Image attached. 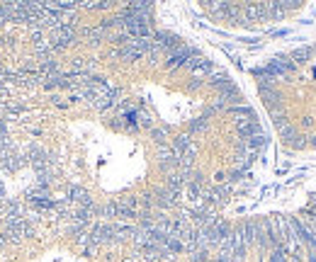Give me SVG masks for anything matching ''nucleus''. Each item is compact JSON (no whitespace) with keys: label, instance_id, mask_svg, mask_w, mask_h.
Here are the masks:
<instances>
[{"label":"nucleus","instance_id":"obj_8","mask_svg":"<svg viewBox=\"0 0 316 262\" xmlns=\"http://www.w3.org/2000/svg\"><path fill=\"white\" fill-rule=\"evenodd\" d=\"M207 126H209V122H207L205 117L190 119V124H187V134H190V136H192V134H202V131H207Z\"/></svg>","mask_w":316,"mask_h":262},{"label":"nucleus","instance_id":"obj_10","mask_svg":"<svg viewBox=\"0 0 316 262\" xmlns=\"http://www.w3.org/2000/svg\"><path fill=\"white\" fill-rule=\"evenodd\" d=\"M268 262H289L287 250H285V245H280V248H275V250H270Z\"/></svg>","mask_w":316,"mask_h":262},{"label":"nucleus","instance_id":"obj_3","mask_svg":"<svg viewBox=\"0 0 316 262\" xmlns=\"http://www.w3.org/2000/svg\"><path fill=\"white\" fill-rule=\"evenodd\" d=\"M66 199L68 202H73V204H78V206H83V209H88V206H95V202H93V196L88 194V189L85 187H81V185H68V189H66Z\"/></svg>","mask_w":316,"mask_h":262},{"label":"nucleus","instance_id":"obj_16","mask_svg":"<svg viewBox=\"0 0 316 262\" xmlns=\"http://www.w3.org/2000/svg\"><path fill=\"white\" fill-rule=\"evenodd\" d=\"M309 56V49H297L294 54H292V58H307Z\"/></svg>","mask_w":316,"mask_h":262},{"label":"nucleus","instance_id":"obj_17","mask_svg":"<svg viewBox=\"0 0 316 262\" xmlns=\"http://www.w3.org/2000/svg\"><path fill=\"white\" fill-rule=\"evenodd\" d=\"M307 253V262H316V250H304Z\"/></svg>","mask_w":316,"mask_h":262},{"label":"nucleus","instance_id":"obj_5","mask_svg":"<svg viewBox=\"0 0 316 262\" xmlns=\"http://www.w3.org/2000/svg\"><path fill=\"white\" fill-rule=\"evenodd\" d=\"M105 37H107V29L103 27V25H97V27H88L83 32V39L90 44V47H100L105 41Z\"/></svg>","mask_w":316,"mask_h":262},{"label":"nucleus","instance_id":"obj_14","mask_svg":"<svg viewBox=\"0 0 316 262\" xmlns=\"http://www.w3.org/2000/svg\"><path fill=\"white\" fill-rule=\"evenodd\" d=\"M0 139H8V122L0 117Z\"/></svg>","mask_w":316,"mask_h":262},{"label":"nucleus","instance_id":"obj_4","mask_svg":"<svg viewBox=\"0 0 316 262\" xmlns=\"http://www.w3.org/2000/svg\"><path fill=\"white\" fill-rule=\"evenodd\" d=\"M241 22L243 25H248V22H265L263 3H246L241 8Z\"/></svg>","mask_w":316,"mask_h":262},{"label":"nucleus","instance_id":"obj_9","mask_svg":"<svg viewBox=\"0 0 316 262\" xmlns=\"http://www.w3.org/2000/svg\"><path fill=\"white\" fill-rule=\"evenodd\" d=\"M151 139L156 141V146L168 143V126H151Z\"/></svg>","mask_w":316,"mask_h":262},{"label":"nucleus","instance_id":"obj_13","mask_svg":"<svg viewBox=\"0 0 316 262\" xmlns=\"http://www.w3.org/2000/svg\"><path fill=\"white\" fill-rule=\"evenodd\" d=\"M202 85H205V80H202V78H192V80H190V85H187V88H190V93H197V90H200Z\"/></svg>","mask_w":316,"mask_h":262},{"label":"nucleus","instance_id":"obj_1","mask_svg":"<svg viewBox=\"0 0 316 262\" xmlns=\"http://www.w3.org/2000/svg\"><path fill=\"white\" fill-rule=\"evenodd\" d=\"M49 41H51L54 51H58V49H68L78 41V32H75L73 25H61L58 29L49 32Z\"/></svg>","mask_w":316,"mask_h":262},{"label":"nucleus","instance_id":"obj_12","mask_svg":"<svg viewBox=\"0 0 316 262\" xmlns=\"http://www.w3.org/2000/svg\"><path fill=\"white\" fill-rule=\"evenodd\" d=\"M100 214L112 219V216H117V202H107V204L100 206Z\"/></svg>","mask_w":316,"mask_h":262},{"label":"nucleus","instance_id":"obj_7","mask_svg":"<svg viewBox=\"0 0 316 262\" xmlns=\"http://www.w3.org/2000/svg\"><path fill=\"white\" fill-rule=\"evenodd\" d=\"M78 8L90 10V12H107V10H112L114 5H112V3H105V0H97V3H81Z\"/></svg>","mask_w":316,"mask_h":262},{"label":"nucleus","instance_id":"obj_6","mask_svg":"<svg viewBox=\"0 0 316 262\" xmlns=\"http://www.w3.org/2000/svg\"><path fill=\"white\" fill-rule=\"evenodd\" d=\"M170 146H173V150H175V156H180V153H185L187 148H192L195 143H192V136H190V134H180V136L173 139Z\"/></svg>","mask_w":316,"mask_h":262},{"label":"nucleus","instance_id":"obj_15","mask_svg":"<svg viewBox=\"0 0 316 262\" xmlns=\"http://www.w3.org/2000/svg\"><path fill=\"white\" fill-rule=\"evenodd\" d=\"M97 250H100L97 245H88V248L83 250V255H88V257H95V255H97Z\"/></svg>","mask_w":316,"mask_h":262},{"label":"nucleus","instance_id":"obj_2","mask_svg":"<svg viewBox=\"0 0 316 262\" xmlns=\"http://www.w3.org/2000/svg\"><path fill=\"white\" fill-rule=\"evenodd\" d=\"M90 241L97 248L114 243V221H97L90 226Z\"/></svg>","mask_w":316,"mask_h":262},{"label":"nucleus","instance_id":"obj_18","mask_svg":"<svg viewBox=\"0 0 316 262\" xmlns=\"http://www.w3.org/2000/svg\"><path fill=\"white\" fill-rule=\"evenodd\" d=\"M3 248H8V241H5V238L0 235V250H3Z\"/></svg>","mask_w":316,"mask_h":262},{"label":"nucleus","instance_id":"obj_11","mask_svg":"<svg viewBox=\"0 0 316 262\" xmlns=\"http://www.w3.org/2000/svg\"><path fill=\"white\" fill-rule=\"evenodd\" d=\"M187 257H190V262H207L212 255H209V250H205V248H197V250H192Z\"/></svg>","mask_w":316,"mask_h":262}]
</instances>
